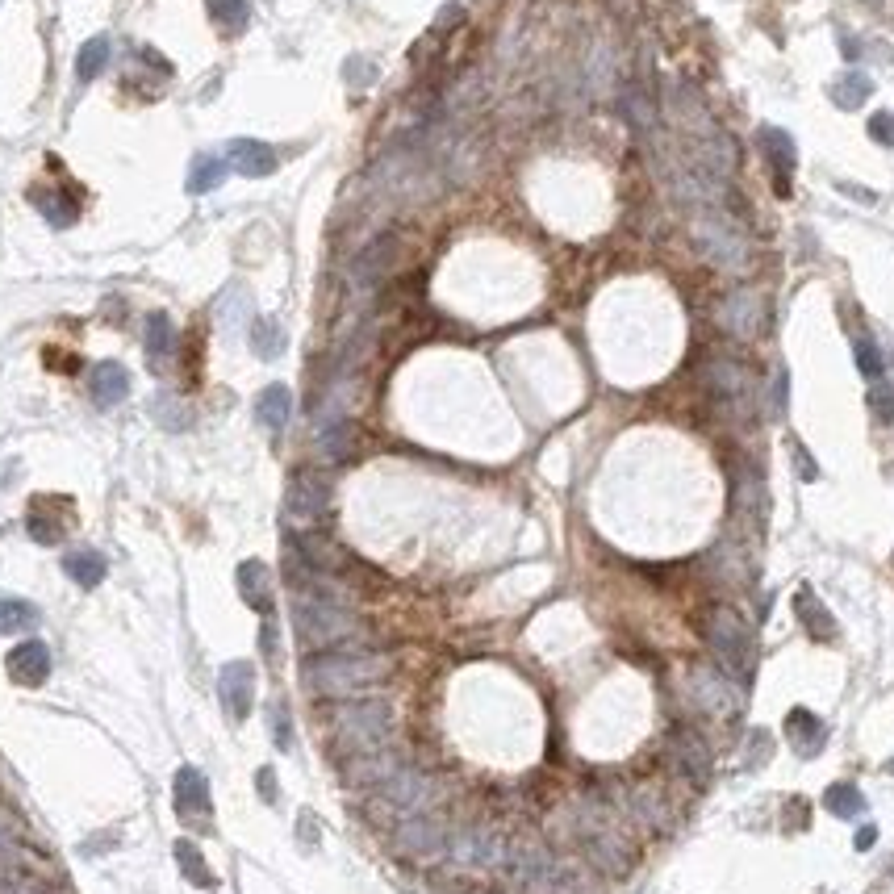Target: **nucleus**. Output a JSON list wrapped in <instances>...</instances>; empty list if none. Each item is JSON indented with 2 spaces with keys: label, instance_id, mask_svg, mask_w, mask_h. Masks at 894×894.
Segmentation results:
<instances>
[{
  "label": "nucleus",
  "instance_id": "4",
  "mask_svg": "<svg viewBox=\"0 0 894 894\" xmlns=\"http://www.w3.org/2000/svg\"><path fill=\"white\" fill-rule=\"evenodd\" d=\"M443 803V790L431 773H422L414 765H402L385 786H376L368 798V815L381 823V828H397L410 815H427Z\"/></svg>",
  "mask_w": 894,
  "mask_h": 894
},
{
  "label": "nucleus",
  "instance_id": "19",
  "mask_svg": "<svg viewBox=\"0 0 894 894\" xmlns=\"http://www.w3.org/2000/svg\"><path fill=\"white\" fill-rule=\"evenodd\" d=\"M723 326L732 335H740V339H752V335H761V318H765V310H761V297L752 293V289H740V293H732L723 301Z\"/></svg>",
  "mask_w": 894,
  "mask_h": 894
},
{
  "label": "nucleus",
  "instance_id": "12",
  "mask_svg": "<svg viewBox=\"0 0 894 894\" xmlns=\"http://www.w3.org/2000/svg\"><path fill=\"white\" fill-rule=\"evenodd\" d=\"M665 757H669V765H673V773H677L681 782L702 786V782L711 778V748L702 744V736L690 732V727H677V732H669Z\"/></svg>",
  "mask_w": 894,
  "mask_h": 894
},
{
  "label": "nucleus",
  "instance_id": "9",
  "mask_svg": "<svg viewBox=\"0 0 894 894\" xmlns=\"http://www.w3.org/2000/svg\"><path fill=\"white\" fill-rule=\"evenodd\" d=\"M698 243H702V251L711 255V260L719 264V268H744L748 264V239H744V230L723 214V209H707V214L698 218Z\"/></svg>",
  "mask_w": 894,
  "mask_h": 894
},
{
  "label": "nucleus",
  "instance_id": "18",
  "mask_svg": "<svg viewBox=\"0 0 894 894\" xmlns=\"http://www.w3.org/2000/svg\"><path fill=\"white\" fill-rule=\"evenodd\" d=\"M226 163L239 176H251V180H264L276 172V151L268 143H255V138H234L226 147Z\"/></svg>",
  "mask_w": 894,
  "mask_h": 894
},
{
  "label": "nucleus",
  "instance_id": "43",
  "mask_svg": "<svg viewBox=\"0 0 894 894\" xmlns=\"http://www.w3.org/2000/svg\"><path fill=\"white\" fill-rule=\"evenodd\" d=\"M260 644H264V652H268V656H276V623H272V615L264 619V631H260Z\"/></svg>",
  "mask_w": 894,
  "mask_h": 894
},
{
  "label": "nucleus",
  "instance_id": "17",
  "mask_svg": "<svg viewBox=\"0 0 894 894\" xmlns=\"http://www.w3.org/2000/svg\"><path fill=\"white\" fill-rule=\"evenodd\" d=\"M5 669H9V677L17 681V686L38 690V686H46V677H51V648H46L42 640H21L9 652Z\"/></svg>",
  "mask_w": 894,
  "mask_h": 894
},
{
  "label": "nucleus",
  "instance_id": "32",
  "mask_svg": "<svg viewBox=\"0 0 894 894\" xmlns=\"http://www.w3.org/2000/svg\"><path fill=\"white\" fill-rule=\"evenodd\" d=\"M38 623V606L21 598H0V635L9 631H30Z\"/></svg>",
  "mask_w": 894,
  "mask_h": 894
},
{
  "label": "nucleus",
  "instance_id": "35",
  "mask_svg": "<svg viewBox=\"0 0 894 894\" xmlns=\"http://www.w3.org/2000/svg\"><path fill=\"white\" fill-rule=\"evenodd\" d=\"M176 865L184 869V878L193 882V886H214V874L205 869V861H201V853H197L193 840H176Z\"/></svg>",
  "mask_w": 894,
  "mask_h": 894
},
{
  "label": "nucleus",
  "instance_id": "20",
  "mask_svg": "<svg viewBox=\"0 0 894 894\" xmlns=\"http://www.w3.org/2000/svg\"><path fill=\"white\" fill-rule=\"evenodd\" d=\"M786 740L798 757L811 761L815 752H823V744H828V727H823V719H815L807 707H794L786 715Z\"/></svg>",
  "mask_w": 894,
  "mask_h": 894
},
{
  "label": "nucleus",
  "instance_id": "39",
  "mask_svg": "<svg viewBox=\"0 0 894 894\" xmlns=\"http://www.w3.org/2000/svg\"><path fill=\"white\" fill-rule=\"evenodd\" d=\"M268 719H272V740H276V748H293V727H289V711H285V702H272Z\"/></svg>",
  "mask_w": 894,
  "mask_h": 894
},
{
  "label": "nucleus",
  "instance_id": "46",
  "mask_svg": "<svg viewBox=\"0 0 894 894\" xmlns=\"http://www.w3.org/2000/svg\"><path fill=\"white\" fill-rule=\"evenodd\" d=\"M356 67H364V63H351V72H347V80H351V84H356ZM372 76H376V72H360V84H364V80H372Z\"/></svg>",
  "mask_w": 894,
  "mask_h": 894
},
{
  "label": "nucleus",
  "instance_id": "40",
  "mask_svg": "<svg viewBox=\"0 0 894 894\" xmlns=\"http://www.w3.org/2000/svg\"><path fill=\"white\" fill-rule=\"evenodd\" d=\"M869 134H874V143L894 147V117L890 113H874V117H869Z\"/></svg>",
  "mask_w": 894,
  "mask_h": 894
},
{
  "label": "nucleus",
  "instance_id": "33",
  "mask_svg": "<svg viewBox=\"0 0 894 894\" xmlns=\"http://www.w3.org/2000/svg\"><path fill=\"white\" fill-rule=\"evenodd\" d=\"M109 63V38H88L76 55V76L80 80H97Z\"/></svg>",
  "mask_w": 894,
  "mask_h": 894
},
{
  "label": "nucleus",
  "instance_id": "42",
  "mask_svg": "<svg viewBox=\"0 0 894 894\" xmlns=\"http://www.w3.org/2000/svg\"><path fill=\"white\" fill-rule=\"evenodd\" d=\"M255 782H260L264 803H276V773L272 769H260V773H255Z\"/></svg>",
  "mask_w": 894,
  "mask_h": 894
},
{
  "label": "nucleus",
  "instance_id": "7",
  "mask_svg": "<svg viewBox=\"0 0 894 894\" xmlns=\"http://www.w3.org/2000/svg\"><path fill=\"white\" fill-rule=\"evenodd\" d=\"M690 702H694V711H702L707 719L727 723V719H736L744 711V690H740V681L732 673L698 665L690 673Z\"/></svg>",
  "mask_w": 894,
  "mask_h": 894
},
{
  "label": "nucleus",
  "instance_id": "24",
  "mask_svg": "<svg viewBox=\"0 0 894 894\" xmlns=\"http://www.w3.org/2000/svg\"><path fill=\"white\" fill-rule=\"evenodd\" d=\"M289 414H293V393L289 385H268L255 402V418L264 422L268 431H285L289 427Z\"/></svg>",
  "mask_w": 894,
  "mask_h": 894
},
{
  "label": "nucleus",
  "instance_id": "36",
  "mask_svg": "<svg viewBox=\"0 0 894 894\" xmlns=\"http://www.w3.org/2000/svg\"><path fill=\"white\" fill-rule=\"evenodd\" d=\"M205 9H209V17L218 21L222 30H243L247 26V17H251V9H247V0H205Z\"/></svg>",
  "mask_w": 894,
  "mask_h": 894
},
{
  "label": "nucleus",
  "instance_id": "6",
  "mask_svg": "<svg viewBox=\"0 0 894 894\" xmlns=\"http://www.w3.org/2000/svg\"><path fill=\"white\" fill-rule=\"evenodd\" d=\"M707 644L715 652V661L723 665V673H732L736 681L748 677L752 665H757L752 661V652H757L752 648V631L732 606H715L707 615Z\"/></svg>",
  "mask_w": 894,
  "mask_h": 894
},
{
  "label": "nucleus",
  "instance_id": "45",
  "mask_svg": "<svg viewBox=\"0 0 894 894\" xmlns=\"http://www.w3.org/2000/svg\"><path fill=\"white\" fill-rule=\"evenodd\" d=\"M874 840H878V832H874V828H861V832H857V849H869V844H874Z\"/></svg>",
  "mask_w": 894,
  "mask_h": 894
},
{
  "label": "nucleus",
  "instance_id": "10",
  "mask_svg": "<svg viewBox=\"0 0 894 894\" xmlns=\"http://www.w3.org/2000/svg\"><path fill=\"white\" fill-rule=\"evenodd\" d=\"M331 510V477L314 473V468H301L289 481V493H285V514L293 527H310L318 523L322 514Z\"/></svg>",
  "mask_w": 894,
  "mask_h": 894
},
{
  "label": "nucleus",
  "instance_id": "22",
  "mask_svg": "<svg viewBox=\"0 0 894 894\" xmlns=\"http://www.w3.org/2000/svg\"><path fill=\"white\" fill-rule=\"evenodd\" d=\"M126 393H130V372L117 360H105V364L92 368V402H97L101 410L122 406Z\"/></svg>",
  "mask_w": 894,
  "mask_h": 894
},
{
  "label": "nucleus",
  "instance_id": "34",
  "mask_svg": "<svg viewBox=\"0 0 894 894\" xmlns=\"http://www.w3.org/2000/svg\"><path fill=\"white\" fill-rule=\"evenodd\" d=\"M711 381H715V389H719L723 397H736V402L744 406V397H748V372H744L740 364H732V360L715 364V368H711Z\"/></svg>",
  "mask_w": 894,
  "mask_h": 894
},
{
  "label": "nucleus",
  "instance_id": "25",
  "mask_svg": "<svg viewBox=\"0 0 894 894\" xmlns=\"http://www.w3.org/2000/svg\"><path fill=\"white\" fill-rule=\"evenodd\" d=\"M63 573L72 577L80 590H97L105 581V556L101 552H67L63 556Z\"/></svg>",
  "mask_w": 894,
  "mask_h": 894
},
{
  "label": "nucleus",
  "instance_id": "16",
  "mask_svg": "<svg viewBox=\"0 0 894 894\" xmlns=\"http://www.w3.org/2000/svg\"><path fill=\"white\" fill-rule=\"evenodd\" d=\"M757 143H761V151H765V159H769V168H773V193H778V197H790V188H794V168H798L794 138H790L786 130H778V126H761Z\"/></svg>",
  "mask_w": 894,
  "mask_h": 894
},
{
  "label": "nucleus",
  "instance_id": "1",
  "mask_svg": "<svg viewBox=\"0 0 894 894\" xmlns=\"http://www.w3.org/2000/svg\"><path fill=\"white\" fill-rule=\"evenodd\" d=\"M389 677V656L381 652H326L301 665L305 690L318 698H356L360 690Z\"/></svg>",
  "mask_w": 894,
  "mask_h": 894
},
{
  "label": "nucleus",
  "instance_id": "21",
  "mask_svg": "<svg viewBox=\"0 0 894 894\" xmlns=\"http://www.w3.org/2000/svg\"><path fill=\"white\" fill-rule=\"evenodd\" d=\"M234 581H239L243 602L268 619L272 615V569H268V564L264 560H243L239 573H234Z\"/></svg>",
  "mask_w": 894,
  "mask_h": 894
},
{
  "label": "nucleus",
  "instance_id": "27",
  "mask_svg": "<svg viewBox=\"0 0 894 894\" xmlns=\"http://www.w3.org/2000/svg\"><path fill=\"white\" fill-rule=\"evenodd\" d=\"M389 255H393V239H381V243H372L360 260H356V272H351V280H356L360 289H368V285H376V280L385 276V264H389Z\"/></svg>",
  "mask_w": 894,
  "mask_h": 894
},
{
  "label": "nucleus",
  "instance_id": "38",
  "mask_svg": "<svg viewBox=\"0 0 894 894\" xmlns=\"http://www.w3.org/2000/svg\"><path fill=\"white\" fill-rule=\"evenodd\" d=\"M351 452V427L347 422H326L322 431V456L326 460H343Z\"/></svg>",
  "mask_w": 894,
  "mask_h": 894
},
{
  "label": "nucleus",
  "instance_id": "29",
  "mask_svg": "<svg viewBox=\"0 0 894 894\" xmlns=\"http://www.w3.org/2000/svg\"><path fill=\"white\" fill-rule=\"evenodd\" d=\"M226 163L218 159V155H201V159H193V172H188V180H184V188L188 193H214V188L226 180Z\"/></svg>",
  "mask_w": 894,
  "mask_h": 894
},
{
  "label": "nucleus",
  "instance_id": "3",
  "mask_svg": "<svg viewBox=\"0 0 894 894\" xmlns=\"http://www.w3.org/2000/svg\"><path fill=\"white\" fill-rule=\"evenodd\" d=\"M293 627L305 652H322L335 648L351 635H360V619L343 606V598L335 594H314V590H297L293 594Z\"/></svg>",
  "mask_w": 894,
  "mask_h": 894
},
{
  "label": "nucleus",
  "instance_id": "31",
  "mask_svg": "<svg viewBox=\"0 0 894 894\" xmlns=\"http://www.w3.org/2000/svg\"><path fill=\"white\" fill-rule=\"evenodd\" d=\"M823 807H828L836 819H857V815H865V794L849 782H836L828 794H823Z\"/></svg>",
  "mask_w": 894,
  "mask_h": 894
},
{
  "label": "nucleus",
  "instance_id": "13",
  "mask_svg": "<svg viewBox=\"0 0 894 894\" xmlns=\"http://www.w3.org/2000/svg\"><path fill=\"white\" fill-rule=\"evenodd\" d=\"M406 761H402V752L397 748H376V752H360V757H347L343 761V786L347 790H376V786H385L397 769H402Z\"/></svg>",
  "mask_w": 894,
  "mask_h": 894
},
{
  "label": "nucleus",
  "instance_id": "37",
  "mask_svg": "<svg viewBox=\"0 0 894 894\" xmlns=\"http://www.w3.org/2000/svg\"><path fill=\"white\" fill-rule=\"evenodd\" d=\"M853 360H857V368H861L865 381H878V376L886 372L882 347H878L874 339H869V335H857V339H853Z\"/></svg>",
  "mask_w": 894,
  "mask_h": 894
},
{
  "label": "nucleus",
  "instance_id": "41",
  "mask_svg": "<svg viewBox=\"0 0 894 894\" xmlns=\"http://www.w3.org/2000/svg\"><path fill=\"white\" fill-rule=\"evenodd\" d=\"M790 447H794V460H798V477H803V481H815V477H819V468H815L811 456L803 452V443H790Z\"/></svg>",
  "mask_w": 894,
  "mask_h": 894
},
{
  "label": "nucleus",
  "instance_id": "30",
  "mask_svg": "<svg viewBox=\"0 0 894 894\" xmlns=\"http://www.w3.org/2000/svg\"><path fill=\"white\" fill-rule=\"evenodd\" d=\"M869 92H874V80H869L865 72H844L836 84H832V101L840 109H857L869 101Z\"/></svg>",
  "mask_w": 894,
  "mask_h": 894
},
{
  "label": "nucleus",
  "instance_id": "8",
  "mask_svg": "<svg viewBox=\"0 0 894 894\" xmlns=\"http://www.w3.org/2000/svg\"><path fill=\"white\" fill-rule=\"evenodd\" d=\"M447 832H452V823L439 819L435 811L427 815H410L393 828V853L397 857H410V861H443L447 857Z\"/></svg>",
  "mask_w": 894,
  "mask_h": 894
},
{
  "label": "nucleus",
  "instance_id": "26",
  "mask_svg": "<svg viewBox=\"0 0 894 894\" xmlns=\"http://www.w3.org/2000/svg\"><path fill=\"white\" fill-rule=\"evenodd\" d=\"M176 351V326H172V318L168 314H151L147 318V360L155 364V372H159V364L168 360Z\"/></svg>",
  "mask_w": 894,
  "mask_h": 894
},
{
  "label": "nucleus",
  "instance_id": "44",
  "mask_svg": "<svg viewBox=\"0 0 894 894\" xmlns=\"http://www.w3.org/2000/svg\"><path fill=\"white\" fill-rule=\"evenodd\" d=\"M840 193H849V197H857L861 205H874V193H869V188H857V184H840Z\"/></svg>",
  "mask_w": 894,
  "mask_h": 894
},
{
  "label": "nucleus",
  "instance_id": "14",
  "mask_svg": "<svg viewBox=\"0 0 894 894\" xmlns=\"http://www.w3.org/2000/svg\"><path fill=\"white\" fill-rule=\"evenodd\" d=\"M172 803H176V815L184 823H209V815H214V803H209V782H205L201 769H193V765L176 769Z\"/></svg>",
  "mask_w": 894,
  "mask_h": 894
},
{
  "label": "nucleus",
  "instance_id": "23",
  "mask_svg": "<svg viewBox=\"0 0 894 894\" xmlns=\"http://www.w3.org/2000/svg\"><path fill=\"white\" fill-rule=\"evenodd\" d=\"M794 615H798V623L807 627L811 640H836V635H840V627H836V619H832V610L823 606L811 590H798V594H794Z\"/></svg>",
  "mask_w": 894,
  "mask_h": 894
},
{
  "label": "nucleus",
  "instance_id": "28",
  "mask_svg": "<svg viewBox=\"0 0 894 894\" xmlns=\"http://www.w3.org/2000/svg\"><path fill=\"white\" fill-rule=\"evenodd\" d=\"M285 326H280L276 318H255V326H251V351L260 360H276L280 351H285Z\"/></svg>",
  "mask_w": 894,
  "mask_h": 894
},
{
  "label": "nucleus",
  "instance_id": "15",
  "mask_svg": "<svg viewBox=\"0 0 894 894\" xmlns=\"http://www.w3.org/2000/svg\"><path fill=\"white\" fill-rule=\"evenodd\" d=\"M218 698H222V711L234 723H243L251 715V702H255V669L247 661L222 665V673H218Z\"/></svg>",
  "mask_w": 894,
  "mask_h": 894
},
{
  "label": "nucleus",
  "instance_id": "2",
  "mask_svg": "<svg viewBox=\"0 0 894 894\" xmlns=\"http://www.w3.org/2000/svg\"><path fill=\"white\" fill-rule=\"evenodd\" d=\"M389 736H393V707L385 698H343L331 711V740L343 761L385 748Z\"/></svg>",
  "mask_w": 894,
  "mask_h": 894
},
{
  "label": "nucleus",
  "instance_id": "5",
  "mask_svg": "<svg viewBox=\"0 0 894 894\" xmlns=\"http://www.w3.org/2000/svg\"><path fill=\"white\" fill-rule=\"evenodd\" d=\"M456 869H506L510 840L493 823H456L447 832V857Z\"/></svg>",
  "mask_w": 894,
  "mask_h": 894
},
{
  "label": "nucleus",
  "instance_id": "11",
  "mask_svg": "<svg viewBox=\"0 0 894 894\" xmlns=\"http://www.w3.org/2000/svg\"><path fill=\"white\" fill-rule=\"evenodd\" d=\"M610 803L623 811V819L640 823V828H669V823H673V807H669L665 790H656L652 782L627 786V790H610Z\"/></svg>",
  "mask_w": 894,
  "mask_h": 894
}]
</instances>
